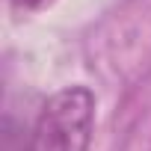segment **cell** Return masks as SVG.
<instances>
[{"instance_id":"cell-1","label":"cell","mask_w":151,"mask_h":151,"mask_svg":"<svg viewBox=\"0 0 151 151\" xmlns=\"http://www.w3.org/2000/svg\"><path fill=\"white\" fill-rule=\"evenodd\" d=\"M92 130L95 95L86 86H65L45 101L27 151H89Z\"/></svg>"},{"instance_id":"cell-2","label":"cell","mask_w":151,"mask_h":151,"mask_svg":"<svg viewBox=\"0 0 151 151\" xmlns=\"http://www.w3.org/2000/svg\"><path fill=\"white\" fill-rule=\"evenodd\" d=\"M53 3V0H12V9L15 12H42Z\"/></svg>"}]
</instances>
